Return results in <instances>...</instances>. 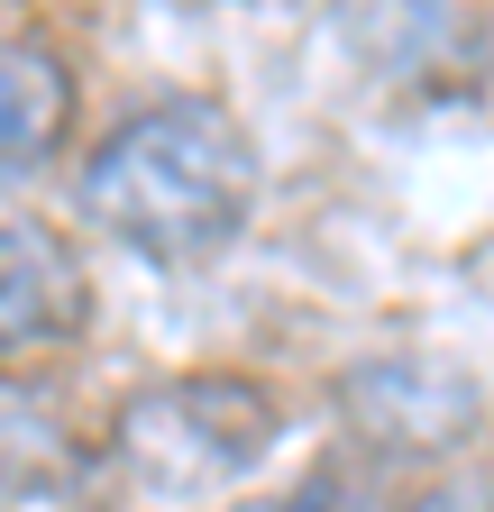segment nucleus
Segmentation results:
<instances>
[{
	"instance_id": "5",
	"label": "nucleus",
	"mask_w": 494,
	"mask_h": 512,
	"mask_svg": "<svg viewBox=\"0 0 494 512\" xmlns=\"http://www.w3.org/2000/svg\"><path fill=\"white\" fill-rule=\"evenodd\" d=\"M74 138V64L46 37H0V183L46 174Z\"/></svg>"
},
{
	"instance_id": "2",
	"label": "nucleus",
	"mask_w": 494,
	"mask_h": 512,
	"mask_svg": "<svg viewBox=\"0 0 494 512\" xmlns=\"http://www.w3.org/2000/svg\"><path fill=\"white\" fill-rule=\"evenodd\" d=\"M284 439V403L266 394L257 375H165L147 394L119 403V467H129L138 494H165V503H193V494H220L238 476H257Z\"/></svg>"
},
{
	"instance_id": "1",
	"label": "nucleus",
	"mask_w": 494,
	"mask_h": 512,
	"mask_svg": "<svg viewBox=\"0 0 494 512\" xmlns=\"http://www.w3.org/2000/svg\"><path fill=\"white\" fill-rule=\"evenodd\" d=\"M257 138L247 119L211 92H165L147 110H129L110 138L83 156V183L74 202L83 220L129 247V256H156V266H211L247 238L257 220Z\"/></svg>"
},
{
	"instance_id": "7",
	"label": "nucleus",
	"mask_w": 494,
	"mask_h": 512,
	"mask_svg": "<svg viewBox=\"0 0 494 512\" xmlns=\"http://www.w3.org/2000/svg\"><path fill=\"white\" fill-rule=\"evenodd\" d=\"M394 512H494V485H485V476H440V485L403 494Z\"/></svg>"
},
{
	"instance_id": "6",
	"label": "nucleus",
	"mask_w": 494,
	"mask_h": 512,
	"mask_svg": "<svg viewBox=\"0 0 494 512\" xmlns=\"http://www.w3.org/2000/svg\"><path fill=\"white\" fill-rule=\"evenodd\" d=\"M247 512H366V494H357V476H348V467H321V476H302L293 494L247 503Z\"/></svg>"
},
{
	"instance_id": "4",
	"label": "nucleus",
	"mask_w": 494,
	"mask_h": 512,
	"mask_svg": "<svg viewBox=\"0 0 494 512\" xmlns=\"http://www.w3.org/2000/svg\"><path fill=\"white\" fill-rule=\"evenodd\" d=\"M92 320V284L65 256V238L37 220H0V366L83 339Z\"/></svg>"
},
{
	"instance_id": "3",
	"label": "nucleus",
	"mask_w": 494,
	"mask_h": 512,
	"mask_svg": "<svg viewBox=\"0 0 494 512\" xmlns=\"http://www.w3.org/2000/svg\"><path fill=\"white\" fill-rule=\"evenodd\" d=\"M339 412L376 458H449L485 421V394L449 357H357L339 375Z\"/></svg>"
}]
</instances>
